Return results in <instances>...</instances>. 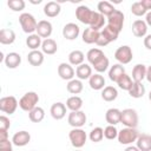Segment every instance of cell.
I'll return each instance as SVG.
<instances>
[{
  "label": "cell",
  "instance_id": "cell-1",
  "mask_svg": "<svg viewBox=\"0 0 151 151\" xmlns=\"http://www.w3.org/2000/svg\"><path fill=\"white\" fill-rule=\"evenodd\" d=\"M39 103V96L37 92L34 91H29V92H26L19 100V107L26 112H29L32 111L34 107H37Z\"/></svg>",
  "mask_w": 151,
  "mask_h": 151
},
{
  "label": "cell",
  "instance_id": "cell-2",
  "mask_svg": "<svg viewBox=\"0 0 151 151\" xmlns=\"http://www.w3.org/2000/svg\"><path fill=\"white\" fill-rule=\"evenodd\" d=\"M19 22H20V26L22 28V31L27 34H33L34 32H37V26H38V22L35 20V18L31 14V13H21L19 15Z\"/></svg>",
  "mask_w": 151,
  "mask_h": 151
},
{
  "label": "cell",
  "instance_id": "cell-3",
  "mask_svg": "<svg viewBox=\"0 0 151 151\" xmlns=\"http://www.w3.org/2000/svg\"><path fill=\"white\" fill-rule=\"evenodd\" d=\"M139 136V132L137 131V129H132V127H124L118 132V142L123 145H130L133 142L137 140Z\"/></svg>",
  "mask_w": 151,
  "mask_h": 151
},
{
  "label": "cell",
  "instance_id": "cell-4",
  "mask_svg": "<svg viewBox=\"0 0 151 151\" xmlns=\"http://www.w3.org/2000/svg\"><path fill=\"white\" fill-rule=\"evenodd\" d=\"M68 138L71 140V144L76 149H81L86 143L87 134L81 127H77V129H72L68 132Z\"/></svg>",
  "mask_w": 151,
  "mask_h": 151
},
{
  "label": "cell",
  "instance_id": "cell-5",
  "mask_svg": "<svg viewBox=\"0 0 151 151\" xmlns=\"http://www.w3.org/2000/svg\"><path fill=\"white\" fill-rule=\"evenodd\" d=\"M120 123L125 127H132L136 129L138 125V113L133 109H125L122 111Z\"/></svg>",
  "mask_w": 151,
  "mask_h": 151
},
{
  "label": "cell",
  "instance_id": "cell-6",
  "mask_svg": "<svg viewBox=\"0 0 151 151\" xmlns=\"http://www.w3.org/2000/svg\"><path fill=\"white\" fill-rule=\"evenodd\" d=\"M94 11H92L90 7L85 6V5H81V6H78L77 9H76V18L84 25H91L92 20H93V17H94Z\"/></svg>",
  "mask_w": 151,
  "mask_h": 151
},
{
  "label": "cell",
  "instance_id": "cell-7",
  "mask_svg": "<svg viewBox=\"0 0 151 151\" xmlns=\"http://www.w3.org/2000/svg\"><path fill=\"white\" fill-rule=\"evenodd\" d=\"M114 58L120 64V65H126L129 64L132 58H133V53H132V50L130 46L127 45H123V46H119L116 52H114Z\"/></svg>",
  "mask_w": 151,
  "mask_h": 151
},
{
  "label": "cell",
  "instance_id": "cell-8",
  "mask_svg": "<svg viewBox=\"0 0 151 151\" xmlns=\"http://www.w3.org/2000/svg\"><path fill=\"white\" fill-rule=\"evenodd\" d=\"M19 106V101L13 96H6L0 99V110L4 113L13 114Z\"/></svg>",
  "mask_w": 151,
  "mask_h": 151
},
{
  "label": "cell",
  "instance_id": "cell-9",
  "mask_svg": "<svg viewBox=\"0 0 151 151\" xmlns=\"http://www.w3.org/2000/svg\"><path fill=\"white\" fill-rule=\"evenodd\" d=\"M86 114L84 111H71L68 113V117H67V122L68 124L73 127V129H77V127H83L86 123Z\"/></svg>",
  "mask_w": 151,
  "mask_h": 151
},
{
  "label": "cell",
  "instance_id": "cell-10",
  "mask_svg": "<svg viewBox=\"0 0 151 151\" xmlns=\"http://www.w3.org/2000/svg\"><path fill=\"white\" fill-rule=\"evenodd\" d=\"M107 25L116 28L120 33V31L123 29V26H124V14H123V12L119 11V9H116L107 18Z\"/></svg>",
  "mask_w": 151,
  "mask_h": 151
},
{
  "label": "cell",
  "instance_id": "cell-11",
  "mask_svg": "<svg viewBox=\"0 0 151 151\" xmlns=\"http://www.w3.org/2000/svg\"><path fill=\"white\" fill-rule=\"evenodd\" d=\"M76 74L74 68L72 67V65L70 63H61L58 66V76L63 79V80H72L73 77Z\"/></svg>",
  "mask_w": 151,
  "mask_h": 151
},
{
  "label": "cell",
  "instance_id": "cell-12",
  "mask_svg": "<svg viewBox=\"0 0 151 151\" xmlns=\"http://www.w3.org/2000/svg\"><path fill=\"white\" fill-rule=\"evenodd\" d=\"M80 33V28L74 22H68L63 27V37L67 40H74L78 38Z\"/></svg>",
  "mask_w": 151,
  "mask_h": 151
},
{
  "label": "cell",
  "instance_id": "cell-13",
  "mask_svg": "<svg viewBox=\"0 0 151 151\" xmlns=\"http://www.w3.org/2000/svg\"><path fill=\"white\" fill-rule=\"evenodd\" d=\"M52 31H53V27H52V24L48 21V20H40L38 22V26H37V34L41 38H45V39H48L52 34Z\"/></svg>",
  "mask_w": 151,
  "mask_h": 151
},
{
  "label": "cell",
  "instance_id": "cell-14",
  "mask_svg": "<svg viewBox=\"0 0 151 151\" xmlns=\"http://www.w3.org/2000/svg\"><path fill=\"white\" fill-rule=\"evenodd\" d=\"M66 105L61 101H58V103H54L52 104L51 109H50V113L52 116L53 119L55 120H60L63 119L65 116H66Z\"/></svg>",
  "mask_w": 151,
  "mask_h": 151
},
{
  "label": "cell",
  "instance_id": "cell-15",
  "mask_svg": "<svg viewBox=\"0 0 151 151\" xmlns=\"http://www.w3.org/2000/svg\"><path fill=\"white\" fill-rule=\"evenodd\" d=\"M132 33L137 38H144V37H146L147 25H146L145 20H142V19L134 20L133 24H132Z\"/></svg>",
  "mask_w": 151,
  "mask_h": 151
},
{
  "label": "cell",
  "instance_id": "cell-16",
  "mask_svg": "<svg viewBox=\"0 0 151 151\" xmlns=\"http://www.w3.org/2000/svg\"><path fill=\"white\" fill-rule=\"evenodd\" d=\"M31 140V134L29 132L27 131H18L13 134L12 137V143L15 145V146H25L29 143Z\"/></svg>",
  "mask_w": 151,
  "mask_h": 151
},
{
  "label": "cell",
  "instance_id": "cell-17",
  "mask_svg": "<svg viewBox=\"0 0 151 151\" xmlns=\"http://www.w3.org/2000/svg\"><path fill=\"white\" fill-rule=\"evenodd\" d=\"M4 63L7 68H17L21 64V55L17 52H9L4 58Z\"/></svg>",
  "mask_w": 151,
  "mask_h": 151
},
{
  "label": "cell",
  "instance_id": "cell-18",
  "mask_svg": "<svg viewBox=\"0 0 151 151\" xmlns=\"http://www.w3.org/2000/svg\"><path fill=\"white\" fill-rule=\"evenodd\" d=\"M60 11H61L60 4L57 2V1H48L44 6V13L48 18H55V17H58L59 13H60Z\"/></svg>",
  "mask_w": 151,
  "mask_h": 151
},
{
  "label": "cell",
  "instance_id": "cell-19",
  "mask_svg": "<svg viewBox=\"0 0 151 151\" xmlns=\"http://www.w3.org/2000/svg\"><path fill=\"white\" fill-rule=\"evenodd\" d=\"M120 117H122V111L116 109V107H111L106 111L105 113V119L109 123V125H117L120 123Z\"/></svg>",
  "mask_w": 151,
  "mask_h": 151
},
{
  "label": "cell",
  "instance_id": "cell-20",
  "mask_svg": "<svg viewBox=\"0 0 151 151\" xmlns=\"http://www.w3.org/2000/svg\"><path fill=\"white\" fill-rule=\"evenodd\" d=\"M88 85L92 90H96V91L103 90L105 87V78L100 73H94L88 79Z\"/></svg>",
  "mask_w": 151,
  "mask_h": 151
},
{
  "label": "cell",
  "instance_id": "cell-21",
  "mask_svg": "<svg viewBox=\"0 0 151 151\" xmlns=\"http://www.w3.org/2000/svg\"><path fill=\"white\" fill-rule=\"evenodd\" d=\"M58 51V45L55 42V40L48 38V39H44L42 40V44H41V52L44 54H47V55H52L54 53H57Z\"/></svg>",
  "mask_w": 151,
  "mask_h": 151
},
{
  "label": "cell",
  "instance_id": "cell-22",
  "mask_svg": "<svg viewBox=\"0 0 151 151\" xmlns=\"http://www.w3.org/2000/svg\"><path fill=\"white\" fill-rule=\"evenodd\" d=\"M76 76L78 77L79 80H85V79H90L92 76V67L90 64H81L79 66H77L76 68Z\"/></svg>",
  "mask_w": 151,
  "mask_h": 151
},
{
  "label": "cell",
  "instance_id": "cell-23",
  "mask_svg": "<svg viewBox=\"0 0 151 151\" xmlns=\"http://www.w3.org/2000/svg\"><path fill=\"white\" fill-rule=\"evenodd\" d=\"M137 147L139 151H151V136L147 133H142L138 136L137 140Z\"/></svg>",
  "mask_w": 151,
  "mask_h": 151
},
{
  "label": "cell",
  "instance_id": "cell-24",
  "mask_svg": "<svg viewBox=\"0 0 151 151\" xmlns=\"http://www.w3.org/2000/svg\"><path fill=\"white\" fill-rule=\"evenodd\" d=\"M100 35V32L99 31H94L92 28H85L84 32H83V35H81V39L85 44H97V40Z\"/></svg>",
  "mask_w": 151,
  "mask_h": 151
},
{
  "label": "cell",
  "instance_id": "cell-25",
  "mask_svg": "<svg viewBox=\"0 0 151 151\" xmlns=\"http://www.w3.org/2000/svg\"><path fill=\"white\" fill-rule=\"evenodd\" d=\"M27 61L32 66H40L44 63V53L39 50L31 51L27 54Z\"/></svg>",
  "mask_w": 151,
  "mask_h": 151
},
{
  "label": "cell",
  "instance_id": "cell-26",
  "mask_svg": "<svg viewBox=\"0 0 151 151\" xmlns=\"http://www.w3.org/2000/svg\"><path fill=\"white\" fill-rule=\"evenodd\" d=\"M15 41V33L11 28H2L0 31V42L2 45H11Z\"/></svg>",
  "mask_w": 151,
  "mask_h": 151
},
{
  "label": "cell",
  "instance_id": "cell-27",
  "mask_svg": "<svg viewBox=\"0 0 151 151\" xmlns=\"http://www.w3.org/2000/svg\"><path fill=\"white\" fill-rule=\"evenodd\" d=\"M146 70L147 67L144 64H137L132 68V79L133 81H143L144 78H146Z\"/></svg>",
  "mask_w": 151,
  "mask_h": 151
},
{
  "label": "cell",
  "instance_id": "cell-28",
  "mask_svg": "<svg viewBox=\"0 0 151 151\" xmlns=\"http://www.w3.org/2000/svg\"><path fill=\"white\" fill-rule=\"evenodd\" d=\"M124 73H125L124 66L120 65V64H114V65L111 66L110 70H109V78H110V80L117 83L118 79H119Z\"/></svg>",
  "mask_w": 151,
  "mask_h": 151
},
{
  "label": "cell",
  "instance_id": "cell-29",
  "mask_svg": "<svg viewBox=\"0 0 151 151\" xmlns=\"http://www.w3.org/2000/svg\"><path fill=\"white\" fill-rule=\"evenodd\" d=\"M84 60H85V54L79 50H74L68 54V63L72 66H79L84 64Z\"/></svg>",
  "mask_w": 151,
  "mask_h": 151
},
{
  "label": "cell",
  "instance_id": "cell-30",
  "mask_svg": "<svg viewBox=\"0 0 151 151\" xmlns=\"http://www.w3.org/2000/svg\"><path fill=\"white\" fill-rule=\"evenodd\" d=\"M100 34H101V35L109 41V44H110V42L116 41V40L118 39L119 32H118L116 28H113V27L106 25V26H104V28H103V31L100 32Z\"/></svg>",
  "mask_w": 151,
  "mask_h": 151
},
{
  "label": "cell",
  "instance_id": "cell-31",
  "mask_svg": "<svg viewBox=\"0 0 151 151\" xmlns=\"http://www.w3.org/2000/svg\"><path fill=\"white\" fill-rule=\"evenodd\" d=\"M129 94L132 98H142L145 94V87L140 81H133L131 88L129 90Z\"/></svg>",
  "mask_w": 151,
  "mask_h": 151
},
{
  "label": "cell",
  "instance_id": "cell-32",
  "mask_svg": "<svg viewBox=\"0 0 151 151\" xmlns=\"http://www.w3.org/2000/svg\"><path fill=\"white\" fill-rule=\"evenodd\" d=\"M118 97V91L114 86H105L101 90V98L105 101H113Z\"/></svg>",
  "mask_w": 151,
  "mask_h": 151
},
{
  "label": "cell",
  "instance_id": "cell-33",
  "mask_svg": "<svg viewBox=\"0 0 151 151\" xmlns=\"http://www.w3.org/2000/svg\"><path fill=\"white\" fill-rule=\"evenodd\" d=\"M41 44H42L41 37H39L37 33L29 34V35L26 38V45H27L28 48H31V51L38 50L39 47H41Z\"/></svg>",
  "mask_w": 151,
  "mask_h": 151
},
{
  "label": "cell",
  "instance_id": "cell-34",
  "mask_svg": "<svg viewBox=\"0 0 151 151\" xmlns=\"http://www.w3.org/2000/svg\"><path fill=\"white\" fill-rule=\"evenodd\" d=\"M97 9H98V12L100 14H103L104 17H107V18L116 11V8L113 7V5L111 2H109V1H100V2H98Z\"/></svg>",
  "mask_w": 151,
  "mask_h": 151
},
{
  "label": "cell",
  "instance_id": "cell-35",
  "mask_svg": "<svg viewBox=\"0 0 151 151\" xmlns=\"http://www.w3.org/2000/svg\"><path fill=\"white\" fill-rule=\"evenodd\" d=\"M66 88H67V92H70L71 94L77 96V94H79L83 91L84 86H83L81 80H79V79H72V80H70L67 83Z\"/></svg>",
  "mask_w": 151,
  "mask_h": 151
},
{
  "label": "cell",
  "instance_id": "cell-36",
  "mask_svg": "<svg viewBox=\"0 0 151 151\" xmlns=\"http://www.w3.org/2000/svg\"><path fill=\"white\" fill-rule=\"evenodd\" d=\"M66 107L71 111H80L83 107V99L79 96H72L66 100Z\"/></svg>",
  "mask_w": 151,
  "mask_h": 151
},
{
  "label": "cell",
  "instance_id": "cell-37",
  "mask_svg": "<svg viewBox=\"0 0 151 151\" xmlns=\"http://www.w3.org/2000/svg\"><path fill=\"white\" fill-rule=\"evenodd\" d=\"M28 118L32 123H40L44 118H45V111L42 107L37 106L34 107L32 111L28 112Z\"/></svg>",
  "mask_w": 151,
  "mask_h": 151
},
{
  "label": "cell",
  "instance_id": "cell-38",
  "mask_svg": "<svg viewBox=\"0 0 151 151\" xmlns=\"http://www.w3.org/2000/svg\"><path fill=\"white\" fill-rule=\"evenodd\" d=\"M93 68L97 71V73H103V72H105L107 68H109V66H110V60H109V58L106 57V55H103L99 60H97L93 65Z\"/></svg>",
  "mask_w": 151,
  "mask_h": 151
},
{
  "label": "cell",
  "instance_id": "cell-39",
  "mask_svg": "<svg viewBox=\"0 0 151 151\" xmlns=\"http://www.w3.org/2000/svg\"><path fill=\"white\" fill-rule=\"evenodd\" d=\"M104 24H105V17L103 14H100L99 12H96L94 17H93V20L90 25V28H92L94 31H99L100 28L104 27Z\"/></svg>",
  "mask_w": 151,
  "mask_h": 151
},
{
  "label": "cell",
  "instance_id": "cell-40",
  "mask_svg": "<svg viewBox=\"0 0 151 151\" xmlns=\"http://www.w3.org/2000/svg\"><path fill=\"white\" fill-rule=\"evenodd\" d=\"M103 55H105L104 54V52L100 50V48H91V50H88V52L86 53V58H87V60H88V63L91 64V65H93L97 60H99Z\"/></svg>",
  "mask_w": 151,
  "mask_h": 151
},
{
  "label": "cell",
  "instance_id": "cell-41",
  "mask_svg": "<svg viewBox=\"0 0 151 151\" xmlns=\"http://www.w3.org/2000/svg\"><path fill=\"white\" fill-rule=\"evenodd\" d=\"M132 84H133L132 78H131L129 74H126V73H124V74L118 79V81H117V85H118L122 90H125V91H127V92H129V90L131 88Z\"/></svg>",
  "mask_w": 151,
  "mask_h": 151
},
{
  "label": "cell",
  "instance_id": "cell-42",
  "mask_svg": "<svg viewBox=\"0 0 151 151\" xmlns=\"http://www.w3.org/2000/svg\"><path fill=\"white\" fill-rule=\"evenodd\" d=\"M88 138H90V140L93 142V143H99V142H101V139L104 138V129H101V127H99V126L92 129V131H91L90 134H88Z\"/></svg>",
  "mask_w": 151,
  "mask_h": 151
},
{
  "label": "cell",
  "instance_id": "cell-43",
  "mask_svg": "<svg viewBox=\"0 0 151 151\" xmlns=\"http://www.w3.org/2000/svg\"><path fill=\"white\" fill-rule=\"evenodd\" d=\"M131 12L136 17H143V15H146V13H147V11L143 7V5L140 4V1L133 2L131 5Z\"/></svg>",
  "mask_w": 151,
  "mask_h": 151
},
{
  "label": "cell",
  "instance_id": "cell-44",
  "mask_svg": "<svg viewBox=\"0 0 151 151\" xmlns=\"http://www.w3.org/2000/svg\"><path fill=\"white\" fill-rule=\"evenodd\" d=\"M7 6L14 12H20V11H22L25 8L26 2L24 0H8L7 1Z\"/></svg>",
  "mask_w": 151,
  "mask_h": 151
},
{
  "label": "cell",
  "instance_id": "cell-45",
  "mask_svg": "<svg viewBox=\"0 0 151 151\" xmlns=\"http://www.w3.org/2000/svg\"><path fill=\"white\" fill-rule=\"evenodd\" d=\"M118 132L119 131L117 130V127L114 125H107L104 129V137L106 139H109V140H112V139L118 137Z\"/></svg>",
  "mask_w": 151,
  "mask_h": 151
},
{
  "label": "cell",
  "instance_id": "cell-46",
  "mask_svg": "<svg viewBox=\"0 0 151 151\" xmlns=\"http://www.w3.org/2000/svg\"><path fill=\"white\" fill-rule=\"evenodd\" d=\"M11 126V122L9 118H7L6 116H0V131H8Z\"/></svg>",
  "mask_w": 151,
  "mask_h": 151
},
{
  "label": "cell",
  "instance_id": "cell-47",
  "mask_svg": "<svg viewBox=\"0 0 151 151\" xmlns=\"http://www.w3.org/2000/svg\"><path fill=\"white\" fill-rule=\"evenodd\" d=\"M12 144H13V143L9 142V139L0 142V151H13Z\"/></svg>",
  "mask_w": 151,
  "mask_h": 151
},
{
  "label": "cell",
  "instance_id": "cell-48",
  "mask_svg": "<svg viewBox=\"0 0 151 151\" xmlns=\"http://www.w3.org/2000/svg\"><path fill=\"white\" fill-rule=\"evenodd\" d=\"M144 46L151 51V34H146V37H144Z\"/></svg>",
  "mask_w": 151,
  "mask_h": 151
},
{
  "label": "cell",
  "instance_id": "cell-49",
  "mask_svg": "<svg viewBox=\"0 0 151 151\" xmlns=\"http://www.w3.org/2000/svg\"><path fill=\"white\" fill-rule=\"evenodd\" d=\"M140 4L143 5V7H144L147 12L151 11V0H142Z\"/></svg>",
  "mask_w": 151,
  "mask_h": 151
},
{
  "label": "cell",
  "instance_id": "cell-50",
  "mask_svg": "<svg viewBox=\"0 0 151 151\" xmlns=\"http://www.w3.org/2000/svg\"><path fill=\"white\" fill-rule=\"evenodd\" d=\"M7 139H8V133H7V131H0V142L7 140Z\"/></svg>",
  "mask_w": 151,
  "mask_h": 151
},
{
  "label": "cell",
  "instance_id": "cell-51",
  "mask_svg": "<svg viewBox=\"0 0 151 151\" xmlns=\"http://www.w3.org/2000/svg\"><path fill=\"white\" fill-rule=\"evenodd\" d=\"M145 22H146L147 26H151V11L146 13V15H145Z\"/></svg>",
  "mask_w": 151,
  "mask_h": 151
},
{
  "label": "cell",
  "instance_id": "cell-52",
  "mask_svg": "<svg viewBox=\"0 0 151 151\" xmlns=\"http://www.w3.org/2000/svg\"><path fill=\"white\" fill-rule=\"evenodd\" d=\"M146 79H147V81L151 84V65L147 67V70H146Z\"/></svg>",
  "mask_w": 151,
  "mask_h": 151
},
{
  "label": "cell",
  "instance_id": "cell-53",
  "mask_svg": "<svg viewBox=\"0 0 151 151\" xmlns=\"http://www.w3.org/2000/svg\"><path fill=\"white\" fill-rule=\"evenodd\" d=\"M124 151H139V149L137 146H133V145H129Z\"/></svg>",
  "mask_w": 151,
  "mask_h": 151
},
{
  "label": "cell",
  "instance_id": "cell-54",
  "mask_svg": "<svg viewBox=\"0 0 151 151\" xmlns=\"http://www.w3.org/2000/svg\"><path fill=\"white\" fill-rule=\"evenodd\" d=\"M31 2H32V4H40L41 0H38V1H32V0H31Z\"/></svg>",
  "mask_w": 151,
  "mask_h": 151
},
{
  "label": "cell",
  "instance_id": "cell-55",
  "mask_svg": "<svg viewBox=\"0 0 151 151\" xmlns=\"http://www.w3.org/2000/svg\"><path fill=\"white\" fill-rule=\"evenodd\" d=\"M149 100L151 101V91H150V93H149Z\"/></svg>",
  "mask_w": 151,
  "mask_h": 151
},
{
  "label": "cell",
  "instance_id": "cell-56",
  "mask_svg": "<svg viewBox=\"0 0 151 151\" xmlns=\"http://www.w3.org/2000/svg\"><path fill=\"white\" fill-rule=\"evenodd\" d=\"M76 151H81V150H79V149H77V150H76Z\"/></svg>",
  "mask_w": 151,
  "mask_h": 151
},
{
  "label": "cell",
  "instance_id": "cell-57",
  "mask_svg": "<svg viewBox=\"0 0 151 151\" xmlns=\"http://www.w3.org/2000/svg\"><path fill=\"white\" fill-rule=\"evenodd\" d=\"M33 151H34V150H33Z\"/></svg>",
  "mask_w": 151,
  "mask_h": 151
}]
</instances>
